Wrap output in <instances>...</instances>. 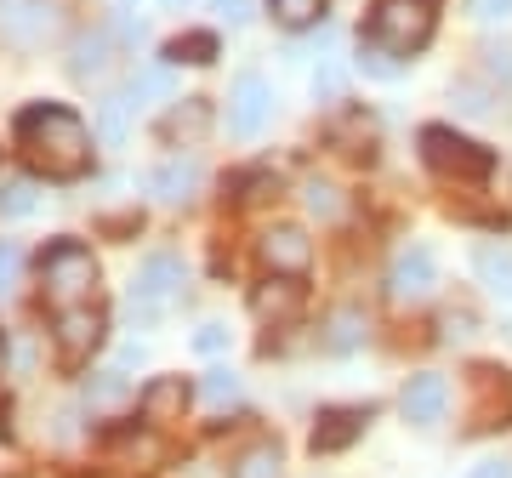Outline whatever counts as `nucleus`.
Returning <instances> with one entry per match:
<instances>
[{
  "label": "nucleus",
  "mask_w": 512,
  "mask_h": 478,
  "mask_svg": "<svg viewBox=\"0 0 512 478\" xmlns=\"http://www.w3.org/2000/svg\"><path fill=\"white\" fill-rule=\"evenodd\" d=\"M18 148H23V160L40 177H52V183H74V177L92 171V131H86V120L74 109H63V103L23 109L18 114Z\"/></svg>",
  "instance_id": "obj_1"
},
{
  "label": "nucleus",
  "mask_w": 512,
  "mask_h": 478,
  "mask_svg": "<svg viewBox=\"0 0 512 478\" xmlns=\"http://www.w3.org/2000/svg\"><path fill=\"white\" fill-rule=\"evenodd\" d=\"M40 285H46V302L57 313L86 308L97 296V257L80 239H57V245H46V257H40Z\"/></svg>",
  "instance_id": "obj_2"
},
{
  "label": "nucleus",
  "mask_w": 512,
  "mask_h": 478,
  "mask_svg": "<svg viewBox=\"0 0 512 478\" xmlns=\"http://www.w3.org/2000/svg\"><path fill=\"white\" fill-rule=\"evenodd\" d=\"M433 23H439V0H376L365 40H376L393 57H410L433 40Z\"/></svg>",
  "instance_id": "obj_3"
},
{
  "label": "nucleus",
  "mask_w": 512,
  "mask_h": 478,
  "mask_svg": "<svg viewBox=\"0 0 512 478\" xmlns=\"http://www.w3.org/2000/svg\"><path fill=\"white\" fill-rule=\"evenodd\" d=\"M183 291H188L183 262L171 257V251H154V257L137 262V279H131V313H137V319H165V313L183 302Z\"/></svg>",
  "instance_id": "obj_4"
},
{
  "label": "nucleus",
  "mask_w": 512,
  "mask_h": 478,
  "mask_svg": "<svg viewBox=\"0 0 512 478\" xmlns=\"http://www.w3.org/2000/svg\"><path fill=\"white\" fill-rule=\"evenodd\" d=\"M421 160L439 171V177H456V183H484V177L495 171L490 148L456 137L450 126H427V131H421Z\"/></svg>",
  "instance_id": "obj_5"
},
{
  "label": "nucleus",
  "mask_w": 512,
  "mask_h": 478,
  "mask_svg": "<svg viewBox=\"0 0 512 478\" xmlns=\"http://www.w3.org/2000/svg\"><path fill=\"white\" fill-rule=\"evenodd\" d=\"M63 12L57 0H0V40L18 52H40L46 40H57Z\"/></svg>",
  "instance_id": "obj_6"
},
{
  "label": "nucleus",
  "mask_w": 512,
  "mask_h": 478,
  "mask_svg": "<svg viewBox=\"0 0 512 478\" xmlns=\"http://www.w3.org/2000/svg\"><path fill=\"white\" fill-rule=\"evenodd\" d=\"M103 336H109V319H103V308L97 302H86V308H69V313H57V359L69 370H80L86 359H92L97 348H103Z\"/></svg>",
  "instance_id": "obj_7"
},
{
  "label": "nucleus",
  "mask_w": 512,
  "mask_h": 478,
  "mask_svg": "<svg viewBox=\"0 0 512 478\" xmlns=\"http://www.w3.org/2000/svg\"><path fill=\"white\" fill-rule=\"evenodd\" d=\"M467 422L473 433H495V427L512 422V382L501 365H478L473 370V405H467Z\"/></svg>",
  "instance_id": "obj_8"
},
{
  "label": "nucleus",
  "mask_w": 512,
  "mask_h": 478,
  "mask_svg": "<svg viewBox=\"0 0 512 478\" xmlns=\"http://www.w3.org/2000/svg\"><path fill=\"white\" fill-rule=\"evenodd\" d=\"M268 120H274V86L262 74H239L228 86V126H234V137H262Z\"/></svg>",
  "instance_id": "obj_9"
},
{
  "label": "nucleus",
  "mask_w": 512,
  "mask_h": 478,
  "mask_svg": "<svg viewBox=\"0 0 512 478\" xmlns=\"http://www.w3.org/2000/svg\"><path fill=\"white\" fill-rule=\"evenodd\" d=\"M256 257H262L268 274L302 279L308 262H313V245H308V234H302L296 222H274V228H262V239H256Z\"/></svg>",
  "instance_id": "obj_10"
},
{
  "label": "nucleus",
  "mask_w": 512,
  "mask_h": 478,
  "mask_svg": "<svg viewBox=\"0 0 512 478\" xmlns=\"http://www.w3.org/2000/svg\"><path fill=\"white\" fill-rule=\"evenodd\" d=\"M433 285H439L433 251H427V245H404L399 257H393V268H387V296H393V302H427Z\"/></svg>",
  "instance_id": "obj_11"
},
{
  "label": "nucleus",
  "mask_w": 512,
  "mask_h": 478,
  "mask_svg": "<svg viewBox=\"0 0 512 478\" xmlns=\"http://www.w3.org/2000/svg\"><path fill=\"white\" fill-rule=\"evenodd\" d=\"M444 405H450V387H444V376H433V370H421V376H410L399 393V410L410 427H439L444 422Z\"/></svg>",
  "instance_id": "obj_12"
},
{
  "label": "nucleus",
  "mask_w": 512,
  "mask_h": 478,
  "mask_svg": "<svg viewBox=\"0 0 512 478\" xmlns=\"http://www.w3.org/2000/svg\"><path fill=\"white\" fill-rule=\"evenodd\" d=\"M370 427V410L365 405H336V410H325L319 416V427H313V456H336V450H348L359 433Z\"/></svg>",
  "instance_id": "obj_13"
},
{
  "label": "nucleus",
  "mask_w": 512,
  "mask_h": 478,
  "mask_svg": "<svg viewBox=\"0 0 512 478\" xmlns=\"http://www.w3.org/2000/svg\"><path fill=\"white\" fill-rule=\"evenodd\" d=\"M188 399H194V387H188L183 376H154V382L137 393V410H143V422L165 427V422H183Z\"/></svg>",
  "instance_id": "obj_14"
},
{
  "label": "nucleus",
  "mask_w": 512,
  "mask_h": 478,
  "mask_svg": "<svg viewBox=\"0 0 512 478\" xmlns=\"http://www.w3.org/2000/svg\"><path fill=\"white\" fill-rule=\"evenodd\" d=\"M302 279H285V274H268V285H256L251 291V313L256 319H268V325H291L296 313H302Z\"/></svg>",
  "instance_id": "obj_15"
},
{
  "label": "nucleus",
  "mask_w": 512,
  "mask_h": 478,
  "mask_svg": "<svg viewBox=\"0 0 512 478\" xmlns=\"http://www.w3.org/2000/svg\"><path fill=\"white\" fill-rule=\"evenodd\" d=\"M200 183H205L200 160H183V154L148 171V194H154V200H165V205H183V200H194V188H200Z\"/></svg>",
  "instance_id": "obj_16"
},
{
  "label": "nucleus",
  "mask_w": 512,
  "mask_h": 478,
  "mask_svg": "<svg viewBox=\"0 0 512 478\" xmlns=\"http://www.w3.org/2000/svg\"><path fill=\"white\" fill-rule=\"evenodd\" d=\"M473 274H478V285H484L490 296L512 302V245H495V239L473 245Z\"/></svg>",
  "instance_id": "obj_17"
},
{
  "label": "nucleus",
  "mask_w": 512,
  "mask_h": 478,
  "mask_svg": "<svg viewBox=\"0 0 512 478\" xmlns=\"http://www.w3.org/2000/svg\"><path fill=\"white\" fill-rule=\"evenodd\" d=\"M114 63V35L109 29H86V35H74L69 46V74L74 80H92V74H103Z\"/></svg>",
  "instance_id": "obj_18"
},
{
  "label": "nucleus",
  "mask_w": 512,
  "mask_h": 478,
  "mask_svg": "<svg viewBox=\"0 0 512 478\" xmlns=\"http://www.w3.org/2000/svg\"><path fill=\"white\" fill-rule=\"evenodd\" d=\"M205 131H211V103H205V97H183V103L160 120L165 143H200Z\"/></svg>",
  "instance_id": "obj_19"
},
{
  "label": "nucleus",
  "mask_w": 512,
  "mask_h": 478,
  "mask_svg": "<svg viewBox=\"0 0 512 478\" xmlns=\"http://www.w3.org/2000/svg\"><path fill=\"white\" fill-rule=\"evenodd\" d=\"M86 405H92L97 416H120V410L131 405V382H126V370H97L92 382H86Z\"/></svg>",
  "instance_id": "obj_20"
},
{
  "label": "nucleus",
  "mask_w": 512,
  "mask_h": 478,
  "mask_svg": "<svg viewBox=\"0 0 512 478\" xmlns=\"http://www.w3.org/2000/svg\"><path fill=\"white\" fill-rule=\"evenodd\" d=\"M365 331H370V319L359 308H336L330 313V331H325V348L330 353H353L359 342H365Z\"/></svg>",
  "instance_id": "obj_21"
},
{
  "label": "nucleus",
  "mask_w": 512,
  "mask_h": 478,
  "mask_svg": "<svg viewBox=\"0 0 512 478\" xmlns=\"http://www.w3.org/2000/svg\"><path fill=\"white\" fill-rule=\"evenodd\" d=\"M131 103L126 92H114V97H103V109H97V137L103 143H126V131H131Z\"/></svg>",
  "instance_id": "obj_22"
},
{
  "label": "nucleus",
  "mask_w": 512,
  "mask_h": 478,
  "mask_svg": "<svg viewBox=\"0 0 512 478\" xmlns=\"http://www.w3.org/2000/svg\"><path fill=\"white\" fill-rule=\"evenodd\" d=\"M234 478H279V444H251V450H239Z\"/></svg>",
  "instance_id": "obj_23"
},
{
  "label": "nucleus",
  "mask_w": 512,
  "mask_h": 478,
  "mask_svg": "<svg viewBox=\"0 0 512 478\" xmlns=\"http://www.w3.org/2000/svg\"><path fill=\"white\" fill-rule=\"evenodd\" d=\"M279 29H308V23L325 18V0H268Z\"/></svg>",
  "instance_id": "obj_24"
},
{
  "label": "nucleus",
  "mask_w": 512,
  "mask_h": 478,
  "mask_svg": "<svg viewBox=\"0 0 512 478\" xmlns=\"http://www.w3.org/2000/svg\"><path fill=\"white\" fill-rule=\"evenodd\" d=\"M217 57V35H177L165 46V63L177 69V63H211Z\"/></svg>",
  "instance_id": "obj_25"
},
{
  "label": "nucleus",
  "mask_w": 512,
  "mask_h": 478,
  "mask_svg": "<svg viewBox=\"0 0 512 478\" xmlns=\"http://www.w3.org/2000/svg\"><path fill=\"white\" fill-rule=\"evenodd\" d=\"M35 205H40V194H35V183H29V177L0 183V217H29Z\"/></svg>",
  "instance_id": "obj_26"
},
{
  "label": "nucleus",
  "mask_w": 512,
  "mask_h": 478,
  "mask_svg": "<svg viewBox=\"0 0 512 478\" xmlns=\"http://www.w3.org/2000/svg\"><path fill=\"white\" fill-rule=\"evenodd\" d=\"M165 92H171V63H160V69H143V74H131V86H126L131 103H143V97H165Z\"/></svg>",
  "instance_id": "obj_27"
},
{
  "label": "nucleus",
  "mask_w": 512,
  "mask_h": 478,
  "mask_svg": "<svg viewBox=\"0 0 512 478\" xmlns=\"http://www.w3.org/2000/svg\"><path fill=\"white\" fill-rule=\"evenodd\" d=\"M467 18L478 29H507L512 23V0H467Z\"/></svg>",
  "instance_id": "obj_28"
},
{
  "label": "nucleus",
  "mask_w": 512,
  "mask_h": 478,
  "mask_svg": "<svg viewBox=\"0 0 512 478\" xmlns=\"http://www.w3.org/2000/svg\"><path fill=\"white\" fill-rule=\"evenodd\" d=\"M450 103H456L461 114H490V92H484V86H473V80H456V86H450Z\"/></svg>",
  "instance_id": "obj_29"
},
{
  "label": "nucleus",
  "mask_w": 512,
  "mask_h": 478,
  "mask_svg": "<svg viewBox=\"0 0 512 478\" xmlns=\"http://www.w3.org/2000/svg\"><path fill=\"white\" fill-rule=\"evenodd\" d=\"M200 393H205V399H211L217 410H222V405H234V399H239V376H234V370H211Z\"/></svg>",
  "instance_id": "obj_30"
},
{
  "label": "nucleus",
  "mask_w": 512,
  "mask_h": 478,
  "mask_svg": "<svg viewBox=\"0 0 512 478\" xmlns=\"http://www.w3.org/2000/svg\"><path fill=\"white\" fill-rule=\"evenodd\" d=\"M313 97H319V103H342V63H319V74H313Z\"/></svg>",
  "instance_id": "obj_31"
},
{
  "label": "nucleus",
  "mask_w": 512,
  "mask_h": 478,
  "mask_svg": "<svg viewBox=\"0 0 512 478\" xmlns=\"http://www.w3.org/2000/svg\"><path fill=\"white\" fill-rule=\"evenodd\" d=\"M23 274V251H18V239H0V291H12Z\"/></svg>",
  "instance_id": "obj_32"
},
{
  "label": "nucleus",
  "mask_w": 512,
  "mask_h": 478,
  "mask_svg": "<svg viewBox=\"0 0 512 478\" xmlns=\"http://www.w3.org/2000/svg\"><path fill=\"white\" fill-rule=\"evenodd\" d=\"M359 63H365L370 74H382V80H393V74H399V63H393V52H382L376 40H365V46H359Z\"/></svg>",
  "instance_id": "obj_33"
},
{
  "label": "nucleus",
  "mask_w": 512,
  "mask_h": 478,
  "mask_svg": "<svg viewBox=\"0 0 512 478\" xmlns=\"http://www.w3.org/2000/svg\"><path fill=\"white\" fill-rule=\"evenodd\" d=\"M308 211H313V217H336V211H342V200H336V188H330V183H308Z\"/></svg>",
  "instance_id": "obj_34"
},
{
  "label": "nucleus",
  "mask_w": 512,
  "mask_h": 478,
  "mask_svg": "<svg viewBox=\"0 0 512 478\" xmlns=\"http://www.w3.org/2000/svg\"><path fill=\"white\" fill-rule=\"evenodd\" d=\"M484 74L512 86V46H484Z\"/></svg>",
  "instance_id": "obj_35"
},
{
  "label": "nucleus",
  "mask_w": 512,
  "mask_h": 478,
  "mask_svg": "<svg viewBox=\"0 0 512 478\" xmlns=\"http://www.w3.org/2000/svg\"><path fill=\"white\" fill-rule=\"evenodd\" d=\"M228 348V325H217V319H211V325H200V331H194V353H205V359H211V353H222Z\"/></svg>",
  "instance_id": "obj_36"
},
{
  "label": "nucleus",
  "mask_w": 512,
  "mask_h": 478,
  "mask_svg": "<svg viewBox=\"0 0 512 478\" xmlns=\"http://www.w3.org/2000/svg\"><path fill=\"white\" fill-rule=\"evenodd\" d=\"M251 6L256 0H217V18L228 23V29H239V23H251Z\"/></svg>",
  "instance_id": "obj_37"
},
{
  "label": "nucleus",
  "mask_w": 512,
  "mask_h": 478,
  "mask_svg": "<svg viewBox=\"0 0 512 478\" xmlns=\"http://www.w3.org/2000/svg\"><path fill=\"white\" fill-rule=\"evenodd\" d=\"M467 478H512V461H478Z\"/></svg>",
  "instance_id": "obj_38"
},
{
  "label": "nucleus",
  "mask_w": 512,
  "mask_h": 478,
  "mask_svg": "<svg viewBox=\"0 0 512 478\" xmlns=\"http://www.w3.org/2000/svg\"><path fill=\"white\" fill-rule=\"evenodd\" d=\"M143 359H148L143 342H126V348H120V365H143Z\"/></svg>",
  "instance_id": "obj_39"
}]
</instances>
